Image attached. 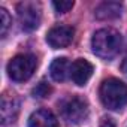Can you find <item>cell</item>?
Returning a JSON list of instances; mask_svg holds the SVG:
<instances>
[{"label": "cell", "instance_id": "3957f363", "mask_svg": "<svg viewBox=\"0 0 127 127\" xmlns=\"http://www.w3.org/2000/svg\"><path fill=\"white\" fill-rule=\"evenodd\" d=\"M36 67L37 58L33 54H20L8 63V75L15 82H24L33 76Z\"/></svg>", "mask_w": 127, "mask_h": 127}, {"label": "cell", "instance_id": "6da1fadb", "mask_svg": "<svg viewBox=\"0 0 127 127\" xmlns=\"http://www.w3.org/2000/svg\"><path fill=\"white\" fill-rule=\"evenodd\" d=\"M123 45L121 34L114 29H100L93 34L91 48L93 52L100 58H112L115 57Z\"/></svg>", "mask_w": 127, "mask_h": 127}, {"label": "cell", "instance_id": "9c48e42d", "mask_svg": "<svg viewBox=\"0 0 127 127\" xmlns=\"http://www.w3.org/2000/svg\"><path fill=\"white\" fill-rule=\"evenodd\" d=\"M27 127H58V121L51 111L39 109L30 115Z\"/></svg>", "mask_w": 127, "mask_h": 127}, {"label": "cell", "instance_id": "7a4b0ae2", "mask_svg": "<svg viewBox=\"0 0 127 127\" xmlns=\"http://www.w3.org/2000/svg\"><path fill=\"white\" fill-rule=\"evenodd\" d=\"M99 94L105 108L111 111H118L127 103V85L117 78L105 79L100 85Z\"/></svg>", "mask_w": 127, "mask_h": 127}, {"label": "cell", "instance_id": "ba28073f", "mask_svg": "<svg viewBox=\"0 0 127 127\" xmlns=\"http://www.w3.org/2000/svg\"><path fill=\"white\" fill-rule=\"evenodd\" d=\"M0 112H2V124L8 126L15 123L18 112H20V103L12 96H3L2 105H0Z\"/></svg>", "mask_w": 127, "mask_h": 127}, {"label": "cell", "instance_id": "52a82bcc", "mask_svg": "<svg viewBox=\"0 0 127 127\" xmlns=\"http://www.w3.org/2000/svg\"><path fill=\"white\" fill-rule=\"evenodd\" d=\"M93 70L94 69H93V64L90 61H87L84 58H78V60H75L72 63V66H70V78H72V81L76 85L82 87L91 78Z\"/></svg>", "mask_w": 127, "mask_h": 127}, {"label": "cell", "instance_id": "7c38bea8", "mask_svg": "<svg viewBox=\"0 0 127 127\" xmlns=\"http://www.w3.org/2000/svg\"><path fill=\"white\" fill-rule=\"evenodd\" d=\"M51 91H52L51 85H49L48 82H45V81H40V82L33 88V97L45 99V97H48V96L51 94Z\"/></svg>", "mask_w": 127, "mask_h": 127}, {"label": "cell", "instance_id": "4fadbf2b", "mask_svg": "<svg viewBox=\"0 0 127 127\" xmlns=\"http://www.w3.org/2000/svg\"><path fill=\"white\" fill-rule=\"evenodd\" d=\"M11 24H12L11 15L8 14V11L5 8H0V34L5 36L8 29L11 27Z\"/></svg>", "mask_w": 127, "mask_h": 127}, {"label": "cell", "instance_id": "8fae6325", "mask_svg": "<svg viewBox=\"0 0 127 127\" xmlns=\"http://www.w3.org/2000/svg\"><path fill=\"white\" fill-rule=\"evenodd\" d=\"M123 12V5L118 2H103L96 8V18L97 20H114L118 18Z\"/></svg>", "mask_w": 127, "mask_h": 127}, {"label": "cell", "instance_id": "277c9868", "mask_svg": "<svg viewBox=\"0 0 127 127\" xmlns=\"http://www.w3.org/2000/svg\"><path fill=\"white\" fill-rule=\"evenodd\" d=\"M60 111L64 120L72 124H79L88 117V102L79 96H67L60 102Z\"/></svg>", "mask_w": 127, "mask_h": 127}, {"label": "cell", "instance_id": "8992f818", "mask_svg": "<svg viewBox=\"0 0 127 127\" xmlns=\"http://www.w3.org/2000/svg\"><path fill=\"white\" fill-rule=\"evenodd\" d=\"M73 34H75V30L69 26H57V27H52L48 34H46V42L51 48L54 49H60V48H64L67 46L72 39H73Z\"/></svg>", "mask_w": 127, "mask_h": 127}, {"label": "cell", "instance_id": "5bb4252c", "mask_svg": "<svg viewBox=\"0 0 127 127\" xmlns=\"http://www.w3.org/2000/svg\"><path fill=\"white\" fill-rule=\"evenodd\" d=\"M73 2L72 0H60V2H52V6L54 9L58 12V14H66L69 12L72 8H73Z\"/></svg>", "mask_w": 127, "mask_h": 127}, {"label": "cell", "instance_id": "9a60e30c", "mask_svg": "<svg viewBox=\"0 0 127 127\" xmlns=\"http://www.w3.org/2000/svg\"><path fill=\"white\" fill-rule=\"evenodd\" d=\"M121 72H123L124 75H127V58H124L123 63H121Z\"/></svg>", "mask_w": 127, "mask_h": 127}, {"label": "cell", "instance_id": "30bf717a", "mask_svg": "<svg viewBox=\"0 0 127 127\" xmlns=\"http://www.w3.org/2000/svg\"><path fill=\"white\" fill-rule=\"evenodd\" d=\"M70 63L66 57H58L55 58L51 66H49V73H51V78L57 82H63L66 81V78L70 75Z\"/></svg>", "mask_w": 127, "mask_h": 127}, {"label": "cell", "instance_id": "5b68a950", "mask_svg": "<svg viewBox=\"0 0 127 127\" xmlns=\"http://www.w3.org/2000/svg\"><path fill=\"white\" fill-rule=\"evenodd\" d=\"M18 20L21 29L26 32H33L40 24V6L36 2H21L17 6Z\"/></svg>", "mask_w": 127, "mask_h": 127}]
</instances>
